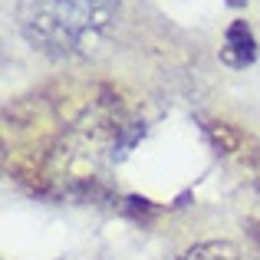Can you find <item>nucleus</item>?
Instances as JSON below:
<instances>
[{
    "label": "nucleus",
    "instance_id": "f257e3e1",
    "mask_svg": "<svg viewBox=\"0 0 260 260\" xmlns=\"http://www.w3.org/2000/svg\"><path fill=\"white\" fill-rule=\"evenodd\" d=\"M122 0H20L17 26L46 56H83L109 37Z\"/></svg>",
    "mask_w": 260,
    "mask_h": 260
},
{
    "label": "nucleus",
    "instance_id": "f03ea898",
    "mask_svg": "<svg viewBox=\"0 0 260 260\" xmlns=\"http://www.w3.org/2000/svg\"><path fill=\"white\" fill-rule=\"evenodd\" d=\"M257 59V40L250 33L247 20H234L224 33V46H221V63L231 70H247Z\"/></svg>",
    "mask_w": 260,
    "mask_h": 260
},
{
    "label": "nucleus",
    "instance_id": "7ed1b4c3",
    "mask_svg": "<svg viewBox=\"0 0 260 260\" xmlns=\"http://www.w3.org/2000/svg\"><path fill=\"white\" fill-rule=\"evenodd\" d=\"M178 260H237V247L228 241H204L188 247Z\"/></svg>",
    "mask_w": 260,
    "mask_h": 260
}]
</instances>
